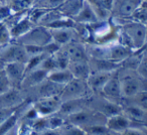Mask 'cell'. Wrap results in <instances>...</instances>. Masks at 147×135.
I'll return each mask as SVG.
<instances>
[{
    "label": "cell",
    "instance_id": "6",
    "mask_svg": "<svg viewBox=\"0 0 147 135\" xmlns=\"http://www.w3.org/2000/svg\"><path fill=\"white\" fill-rule=\"evenodd\" d=\"M29 57L24 45H20L17 41H12L7 47L0 49V63L2 67L5 63H13V61H20V63H26Z\"/></svg>",
    "mask_w": 147,
    "mask_h": 135
},
{
    "label": "cell",
    "instance_id": "37",
    "mask_svg": "<svg viewBox=\"0 0 147 135\" xmlns=\"http://www.w3.org/2000/svg\"><path fill=\"white\" fill-rule=\"evenodd\" d=\"M17 109L18 108L8 109V108H1V107H0V125L2 124L5 120H7L11 115L14 114V113L16 112Z\"/></svg>",
    "mask_w": 147,
    "mask_h": 135
},
{
    "label": "cell",
    "instance_id": "35",
    "mask_svg": "<svg viewBox=\"0 0 147 135\" xmlns=\"http://www.w3.org/2000/svg\"><path fill=\"white\" fill-rule=\"evenodd\" d=\"M11 87L12 86H11L10 82H9V79L7 77L6 73H5L4 68L0 67V94L9 90Z\"/></svg>",
    "mask_w": 147,
    "mask_h": 135
},
{
    "label": "cell",
    "instance_id": "20",
    "mask_svg": "<svg viewBox=\"0 0 147 135\" xmlns=\"http://www.w3.org/2000/svg\"><path fill=\"white\" fill-rule=\"evenodd\" d=\"M86 107V98L81 99H73V100H67L63 101L61 105L59 107V114L63 116V118L78 112Z\"/></svg>",
    "mask_w": 147,
    "mask_h": 135
},
{
    "label": "cell",
    "instance_id": "32",
    "mask_svg": "<svg viewBox=\"0 0 147 135\" xmlns=\"http://www.w3.org/2000/svg\"><path fill=\"white\" fill-rule=\"evenodd\" d=\"M12 41L13 39L11 37L9 28L4 23H0V49H2L3 47H7Z\"/></svg>",
    "mask_w": 147,
    "mask_h": 135
},
{
    "label": "cell",
    "instance_id": "16",
    "mask_svg": "<svg viewBox=\"0 0 147 135\" xmlns=\"http://www.w3.org/2000/svg\"><path fill=\"white\" fill-rule=\"evenodd\" d=\"M132 125V121L124 114V113H120V114L114 115L109 118H107L106 121V126L109 131L115 133H122L124 130H126L128 127Z\"/></svg>",
    "mask_w": 147,
    "mask_h": 135
},
{
    "label": "cell",
    "instance_id": "2",
    "mask_svg": "<svg viewBox=\"0 0 147 135\" xmlns=\"http://www.w3.org/2000/svg\"><path fill=\"white\" fill-rule=\"evenodd\" d=\"M111 19L127 34L134 51L143 49L147 43V26L145 23L131 18H117L112 16Z\"/></svg>",
    "mask_w": 147,
    "mask_h": 135
},
{
    "label": "cell",
    "instance_id": "24",
    "mask_svg": "<svg viewBox=\"0 0 147 135\" xmlns=\"http://www.w3.org/2000/svg\"><path fill=\"white\" fill-rule=\"evenodd\" d=\"M87 53L89 59H109L110 51H109V45H102V43H86Z\"/></svg>",
    "mask_w": 147,
    "mask_h": 135
},
{
    "label": "cell",
    "instance_id": "14",
    "mask_svg": "<svg viewBox=\"0 0 147 135\" xmlns=\"http://www.w3.org/2000/svg\"><path fill=\"white\" fill-rule=\"evenodd\" d=\"M53 41L57 43L61 47L67 45L73 41H80L77 36V33L74 27H67V28H49Z\"/></svg>",
    "mask_w": 147,
    "mask_h": 135
},
{
    "label": "cell",
    "instance_id": "5",
    "mask_svg": "<svg viewBox=\"0 0 147 135\" xmlns=\"http://www.w3.org/2000/svg\"><path fill=\"white\" fill-rule=\"evenodd\" d=\"M92 94L93 93L91 92L90 88L87 84V81L74 78L67 84L65 85L59 98L63 102V101L73 100V99L87 98Z\"/></svg>",
    "mask_w": 147,
    "mask_h": 135
},
{
    "label": "cell",
    "instance_id": "7",
    "mask_svg": "<svg viewBox=\"0 0 147 135\" xmlns=\"http://www.w3.org/2000/svg\"><path fill=\"white\" fill-rule=\"evenodd\" d=\"M26 101L23 91L19 88L11 87L9 90L0 94V107L1 108L16 109Z\"/></svg>",
    "mask_w": 147,
    "mask_h": 135
},
{
    "label": "cell",
    "instance_id": "17",
    "mask_svg": "<svg viewBox=\"0 0 147 135\" xmlns=\"http://www.w3.org/2000/svg\"><path fill=\"white\" fill-rule=\"evenodd\" d=\"M89 63L91 67V74L92 73H113L116 72L121 67V63H116L110 59H90Z\"/></svg>",
    "mask_w": 147,
    "mask_h": 135
},
{
    "label": "cell",
    "instance_id": "47",
    "mask_svg": "<svg viewBox=\"0 0 147 135\" xmlns=\"http://www.w3.org/2000/svg\"><path fill=\"white\" fill-rule=\"evenodd\" d=\"M0 4H2V3H0Z\"/></svg>",
    "mask_w": 147,
    "mask_h": 135
},
{
    "label": "cell",
    "instance_id": "33",
    "mask_svg": "<svg viewBox=\"0 0 147 135\" xmlns=\"http://www.w3.org/2000/svg\"><path fill=\"white\" fill-rule=\"evenodd\" d=\"M63 2L65 0H39L33 6H38L49 10V9H57Z\"/></svg>",
    "mask_w": 147,
    "mask_h": 135
},
{
    "label": "cell",
    "instance_id": "10",
    "mask_svg": "<svg viewBox=\"0 0 147 135\" xmlns=\"http://www.w3.org/2000/svg\"><path fill=\"white\" fill-rule=\"evenodd\" d=\"M123 113L133 122L138 123H147V110L142 108L139 105L127 100L122 99L121 101Z\"/></svg>",
    "mask_w": 147,
    "mask_h": 135
},
{
    "label": "cell",
    "instance_id": "45",
    "mask_svg": "<svg viewBox=\"0 0 147 135\" xmlns=\"http://www.w3.org/2000/svg\"><path fill=\"white\" fill-rule=\"evenodd\" d=\"M31 1H32L33 5H35V4H36V3H37V2H38L39 0H31Z\"/></svg>",
    "mask_w": 147,
    "mask_h": 135
},
{
    "label": "cell",
    "instance_id": "26",
    "mask_svg": "<svg viewBox=\"0 0 147 135\" xmlns=\"http://www.w3.org/2000/svg\"><path fill=\"white\" fill-rule=\"evenodd\" d=\"M47 79L53 81V82L57 83V84L63 85V86H65L69 81L73 80L74 77L67 69H59V70H55V71H53V72L49 73V74L47 75Z\"/></svg>",
    "mask_w": 147,
    "mask_h": 135
},
{
    "label": "cell",
    "instance_id": "34",
    "mask_svg": "<svg viewBox=\"0 0 147 135\" xmlns=\"http://www.w3.org/2000/svg\"><path fill=\"white\" fill-rule=\"evenodd\" d=\"M127 100L131 101L147 110V91H141V92L137 93L134 97L127 99Z\"/></svg>",
    "mask_w": 147,
    "mask_h": 135
},
{
    "label": "cell",
    "instance_id": "3",
    "mask_svg": "<svg viewBox=\"0 0 147 135\" xmlns=\"http://www.w3.org/2000/svg\"><path fill=\"white\" fill-rule=\"evenodd\" d=\"M65 121L73 125H76L81 128L96 124H106L107 117L101 114L98 111H95L88 107L65 117Z\"/></svg>",
    "mask_w": 147,
    "mask_h": 135
},
{
    "label": "cell",
    "instance_id": "42",
    "mask_svg": "<svg viewBox=\"0 0 147 135\" xmlns=\"http://www.w3.org/2000/svg\"><path fill=\"white\" fill-rule=\"evenodd\" d=\"M40 135H61V134L59 130H51V129H47V130L41 132Z\"/></svg>",
    "mask_w": 147,
    "mask_h": 135
},
{
    "label": "cell",
    "instance_id": "19",
    "mask_svg": "<svg viewBox=\"0 0 147 135\" xmlns=\"http://www.w3.org/2000/svg\"><path fill=\"white\" fill-rule=\"evenodd\" d=\"M67 70L71 72L75 79L87 81L91 75V67L89 61H69Z\"/></svg>",
    "mask_w": 147,
    "mask_h": 135
},
{
    "label": "cell",
    "instance_id": "41",
    "mask_svg": "<svg viewBox=\"0 0 147 135\" xmlns=\"http://www.w3.org/2000/svg\"><path fill=\"white\" fill-rule=\"evenodd\" d=\"M4 135H19V122L17 125H15L12 129L8 131L7 133H5Z\"/></svg>",
    "mask_w": 147,
    "mask_h": 135
},
{
    "label": "cell",
    "instance_id": "11",
    "mask_svg": "<svg viewBox=\"0 0 147 135\" xmlns=\"http://www.w3.org/2000/svg\"><path fill=\"white\" fill-rule=\"evenodd\" d=\"M141 1L142 0H115L112 16L117 18H130Z\"/></svg>",
    "mask_w": 147,
    "mask_h": 135
},
{
    "label": "cell",
    "instance_id": "22",
    "mask_svg": "<svg viewBox=\"0 0 147 135\" xmlns=\"http://www.w3.org/2000/svg\"><path fill=\"white\" fill-rule=\"evenodd\" d=\"M109 51H110L109 59L119 63L124 61L127 57H130L135 51L133 49H129V47H126L124 45H120L118 41H115V43L109 45Z\"/></svg>",
    "mask_w": 147,
    "mask_h": 135
},
{
    "label": "cell",
    "instance_id": "23",
    "mask_svg": "<svg viewBox=\"0 0 147 135\" xmlns=\"http://www.w3.org/2000/svg\"><path fill=\"white\" fill-rule=\"evenodd\" d=\"M74 20L78 23H83V24H92V23L99 21V19L95 14L90 3L87 0H84V4H83L80 12L74 18Z\"/></svg>",
    "mask_w": 147,
    "mask_h": 135
},
{
    "label": "cell",
    "instance_id": "28",
    "mask_svg": "<svg viewBox=\"0 0 147 135\" xmlns=\"http://www.w3.org/2000/svg\"><path fill=\"white\" fill-rule=\"evenodd\" d=\"M7 4L14 13L27 12L33 6L31 0H9Z\"/></svg>",
    "mask_w": 147,
    "mask_h": 135
},
{
    "label": "cell",
    "instance_id": "44",
    "mask_svg": "<svg viewBox=\"0 0 147 135\" xmlns=\"http://www.w3.org/2000/svg\"><path fill=\"white\" fill-rule=\"evenodd\" d=\"M8 1L9 0H0V3H2V4H7Z\"/></svg>",
    "mask_w": 147,
    "mask_h": 135
},
{
    "label": "cell",
    "instance_id": "18",
    "mask_svg": "<svg viewBox=\"0 0 147 135\" xmlns=\"http://www.w3.org/2000/svg\"><path fill=\"white\" fill-rule=\"evenodd\" d=\"M113 73H92L87 80L89 88L93 94H101L103 87L107 83V81L113 76Z\"/></svg>",
    "mask_w": 147,
    "mask_h": 135
},
{
    "label": "cell",
    "instance_id": "25",
    "mask_svg": "<svg viewBox=\"0 0 147 135\" xmlns=\"http://www.w3.org/2000/svg\"><path fill=\"white\" fill-rule=\"evenodd\" d=\"M84 4V0H65V2L59 7V10L65 17L74 19L80 12Z\"/></svg>",
    "mask_w": 147,
    "mask_h": 135
},
{
    "label": "cell",
    "instance_id": "8",
    "mask_svg": "<svg viewBox=\"0 0 147 135\" xmlns=\"http://www.w3.org/2000/svg\"><path fill=\"white\" fill-rule=\"evenodd\" d=\"M61 105L59 97H47L33 101L32 106L39 116L47 117L59 112Z\"/></svg>",
    "mask_w": 147,
    "mask_h": 135
},
{
    "label": "cell",
    "instance_id": "9",
    "mask_svg": "<svg viewBox=\"0 0 147 135\" xmlns=\"http://www.w3.org/2000/svg\"><path fill=\"white\" fill-rule=\"evenodd\" d=\"M3 68L11 86L20 89L21 83L26 74V63H20V61H13V63H5Z\"/></svg>",
    "mask_w": 147,
    "mask_h": 135
},
{
    "label": "cell",
    "instance_id": "31",
    "mask_svg": "<svg viewBox=\"0 0 147 135\" xmlns=\"http://www.w3.org/2000/svg\"><path fill=\"white\" fill-rule=\"evenodd\" d=\"M59 131L61 135H88L83 128L67 122L65 123V125L59 129Z\"/></svg>",
    "mask_w": 147,
    "mask_h": 135
},
{
    "label": "cell",
    "instance_id": "43",
    "mask_svg": "<svg viewBox=\"0 0 147 135\" xmlns=\"http://www.w3.org/2000/svg\"><path fill=\"white\" fill-rule=\"evenodd\" d=\"M107 135H121V134H119V133H115V132H111V131H109V132L107 133Z\"/></svg>",
    "mask_w": 147,
    "mask_h": 135
},
{
    "label": "cell",
    "instance_id": "36",
    "mask_svg": "<svg viewBox=\"0 0 147 135\" xmlns=\"http://www.w3.org/2000/svg\"><path fill=\"white\" fill-rule=\"evenodd\" d=\"M12 13H14L8 4H0V23H3Z\"/></svg>",
    "mask_w": 147,
    "mask_h": 135
},
{
    "label": "cell",
    "instance_id": "15",
    "mask_svg": "<svg viewBox=\"0 0 147 135\" xmlns=\"http://www.w3.org/2000/svg\"><path fill=\"white\" fill-rule=\"evenodd\" d=\"M47 75H49V73L43 71L42 69H39V68L34 69L32 71H29L25 74L24 78H23L20 89L21 90H27V89L37 86L45 80H47Z\"/></svg>",
    "mask_w": 147,
    "mask_h": 135
},
{
    "label": "cell",
    "instance_id": "46",
    "mask_svg": "<svg viewBox=\"0 0 147 135\" xmlns=\"http://www.w3.org/2000/svg\"><path fill=\"white\" fill-rule=\"evenodd\" d=\"M144 1H145V2H147V0H144Z\"/></svg>",
    "mask_w": 147,
    "mask_h": 135
},
{
    "label": "cell",
    "instance_id": "13",
    "mask_svg": "<svg viewBox=\"0 0 147 135\" xmlns=\"http://www.w3.org/2000/svg\"><path fill=\"white\" fill-rule=\"evenodd\" d=\"M67 55H69V61H89V55L87 53L86 43L81 41H73L67 45H63Z\"/></svg>",
    "mask_w": 147,
    "mask_h": 135
},
{
    "label": "cell",
    "instance_id": "4",
    "mask_svg": "<svg viewBox=\"0 0 147 135\" xmlns=\"http://www.w3.org/2000/svg\"><path fill=\"white\" fill-rule=\"evenodd\" d=\"M13 41H17L22 45H34L43 47L53 41V37L49 28L41 25H34L28 32Z\"/></svg>",
    "mask_w": 147,
    "mask_h": 135
},
{
    "label": "cell",
    "instance_id": "12",
    "mask_svg": "<svg viewBox=\"0 0 147 135\" xmlns=\"http://www.w3.org/2000/svg\"><path fill=\"white\" fill-rule=\"evenodd\" d=\"M116 72H115L114 74H113V76L107 81L105 86L103 87L101 94L106 97V98L121 104V101H122V99H123L122 91H121L120 81H119L118 77H117Z\"/></svg>",
    "mask_w": 147,
    "mask_h": 135
},
{
    "label": "cell",
    "instance_id": "29",
    "mask_svg": "<svg viewBox=\"0 0 147 135\" xmlns=\"http://www.w3.org/2000/svg\"><path fill=\"white\" fill-rule=\"evenodd\" d=\"M45 118H47V129H51V130H59L65 125V123L67 122L65 118L61 116L59 113L49 115V116H47Z\"/></svg>",
    "mask_w": 147,
    "mask_h": 135
},
{
    "label": "cell",
    "instance_id": "30",
    "mask_svg": "<svg viewBox=\"0 0 147 135\" xmlns=\"http://www.w3.org/2000/svg\"><path fill=\"white\" fill-rule=\"evenodd\" d=\"M38 68L39 69H42L43 71H45V72L49 73V74L55 70H59V65H57V61H55L53 55H47V57L42 59V61L40 63V65H39Z\"/></svg>",
    "mask_w": 147,
    "mask_h": 135
},
{
    "label": "cell",
    "instance_id": "27",
    "mask_svg": "<svg viewBox=\"0 0 147 135\" xmlns=\"http://www.w3.org/2000/svg\"><path fill=\"white\" fill-rule=\"evenodd\" d=\"M61 17H63V15L61 14L59 9H49V10H47V12L43 14V16L40 18L37 25L49 27V25L53 24L55 21H57V19L61 18Z\"/></svg>",
    "mask_w": 147,
    "mask_h": 135
},
{
    "label": "cell",
    "instance_id": "21",
    "mask_svg": "<svg viewBox=\"0 0 147 135\" xmlns=\"http://www.w3.org/2000/svg\"><path fill=\"white\" fill-rule=\"evenodd\" d=\"M35 24H33L30 21V19L27 16V12L17 21L16 23L12 25V26L9 28L10 30V34L12 37L13 41H16L19 37H21L22 35H24L26 32H28Z\"/></svg>",
    "mask_w": 147,
    "mask_h": 135
},
{
    "label": "cell",
    "instance_id": "1",
    "mask_svg": "<svg viewBox=\"0 0 147 135\" xmlns=\"http://www.w3.org/2000/svg\"><path fill=\"white\" fill-rule=\"evenodd\" d=\"M116 74L120 81L123 99L132 98L141 91H147V79L140 76L136 70L120 67Z\"/></svg>",
    "mask_w": 147,
    "mask_h": 135
},
{
    "label": "cell",
    "instance_id": "39",
    "mask_svg": "<svg viewBox=\"0 0 147 135\" xmlns=\"http://www.w3.org/2000/svg\"><path fill=\"white\" fill-rule=\"evenodd\" d=\"M121 135H146V133L143 130H140V129L136 128V127L130 126L124 130L122 133H120Z\"/></svg>",
    "mask_w": 147,
    "mask_h": 135
},
{
    "label": "cell",
    "instance_id": "40",
    "mask_svg": "<svg viewBox=\"0 0 147 135\" xmlns=\"http://www.w3.org/2000/svg\"><path fill=\"white\" fill-rule=\"evenodd\" d=\"M97 1H98V3L103 8L107 9V10L112 13V10H113V8H114L115 0H97Z\"/></svg>",
    "mask_w": 147,
    "mask_h": 135
},
{
    "label": "cell",
    "instance_id": "38",
    "mask_svg": "<svg viewBox=\"0 0 147 135\" xmlns=\"http://www.w3.org/2000/svg\"><path fill=\"white\" fill-rule=\"evenodd\" d=\"M136 71L139 73L140 76H142L143 78L147 79V57L143 55L142 59H141L140 63H139Z\"/></svg>",
    "mask_w": 147,
    "mask_h": 135
}]
</instances>
